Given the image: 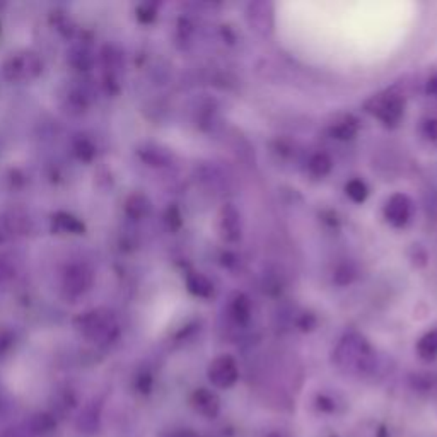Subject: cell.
<instances>
[{
  "label": "cell",
  "instance_id": "cell-5",
  "mask_svg": "<svg viewBox=\"0 0 437 437\" xmlns=\"http://www.w3.org/2000/svg\"><path fill=\"white\" fill-rule=\"evenodd\" d=\"M412 200L403 193H395L388 198L384 205V219L393 227H403L412 219Z\"/></svg>",
  "mask_w": 437,
  "mask_h": 437
},
{
  "label": "cell",
  "instance_id": "cell-10",
  "mask_svg": "<svg viewBox=\"0 0 437 437\" xmlns=\"http://www.w3.org/2000/svg\"><path fill=\"white\" fill-rule=\"evenodd\" d=\"M333 170V161L332 157L326 152H316L310 157L307 161V171L314 178H325L326 175H330V171Z\"/></svg>",
  "mask_w": 437,
  "mask_h": 437
},
{
  "label": "cell",
  "instance_id": "cell-11",
  "mask_svg": "<svg viewBox=\"0 0 437 437\" xmlns=\"http://www.w3.org/2000/svg\"><path fill=\"white\" fill-rule=\"evenodd\" d=\"M345 195H347L352 202H355V204H362V202H366L369 190H367V185L362 179L354 178L345 185Z\"/></svg>",
  "mask_w": 437,
  "mask_h": 437
},
{
  "label": "cell",
  "instance_id": "cell-6",
  "mask_svg": "<svg viewBox=\"0 0 437 437\" xmlns=\"http://www.w3.org/2000/svg\"><path fill=\"white\" fill-rule=\"evenodd\" d=\"M219 234L222 241L234 244L240 243L241 236H243V224H241V215L234 205L227 204L222 207L219 214Z\"/></svg>",
  "mask_w": 437,
  "mask_h": 437
},
{
  "label": "cell",
  "instance_id": "cell-1",
  "mask_svg": "<svg viewBox=\"0 0 437 437\" xmlns=\"http://www.w3.org/2000/svg\"><path fill=\"white\" fill-rule=\"evenodd\" d=\"M51 348L53 339L43 332L36 339L29 340L26 348L14 355L7 366L3 374L6 386L24 402H42L48 391V354Z\"/></svg>",
  "mask_w": 437,
  "mask_h": 437
},
{
  "label": "cell",
  "instance_id": "cell-9",
  "mask_svg": "<svg viewBox=\"0 0 437 437\" xmlns=\"http://www.w3.org/2000/svg\"><path fill=\"white\" fill-rule=\"evenodd\" d=\"M417 354L422 361H436L437 359V328L431 330L417 341Z\"/></svg>",
  "mask_w": 437,
  "mask_h": 437
},
{
  "label": "cell",
  "instance_id": "cell-14",
  "mask_svg": "<svg viewBox=\"0 0 437 437\" xmlns=\"http://www.w3.org/2000/svg\"><path fill=\"white\" fill-rule=\"evenodd\" d=\"M420 130L427 141H437V118H425Z\"/></svg>",
  "mask_w": 437,
  "mask_h": 437
},
{
  "label": "cell",
  "instance_id": "cell-2",
  "mask_svg": "<svg viewBox=\"0 0 437 437\" xmlns=\"http://www.w3.org/2000/svg\"><path fill=\"white\" fill-rule=\"evenodd\" d=\"M369 112L374 113L377 120L384 125H396L405 113V101L396 93L380 94L369 102Z\"/></svg>",
  "mask_w": 437,
  "mask_h": 437
},
{
  "label": "cell",
  "instance_id": "cell-3",
  "mask_svg": "<svg viewBox=\"0 0 437 437\" xmlns=\"http://www.w3.org/2000/svg\"><path fill=\"white\" fill-rule=\"evenodd\" d=\"M337 357H339L340 364L347 367V369L362 371V367H366L367 362H369L371 350L364 339L348 337L347 340L341 341Z\"/></svg>",
  "mask_w": 437,
  "mask_h": 437
},
{
  "label": "cell",
  "instance_id": "cell-7",
  "mask_svg": "<svg viewBox=\"0 0 437 437\" xmlns=\"http://www.w3.org/2000/svg\"><path fill=\"white\" fill-rule=\"evenodd\" d=\"M251 301L243 292H234L229 297V304H227V313L231 318L238 323V325H246L251 319Z\"/></svg>",
  "mask_w": 437,
  "mask_h": 437
},
{
  "label": "cell",
  "instance_id": "cell-13",
  "mask_svg": "<svg viewBox=\"0 0 437 437\" xmlns=\"http://www.w3.org/2000/svg\"><path fill=\"white\" fill-rule=\"evenodd\" d=\"M355 277V270L352 268L348 263H341L339 265V268L335 270V280L339 282L340 285H347L354 280Z\"/></svg>",
  "mask_w": 437,
  "mask_h": 437
},
{
  "label": "cell",
  "instance_id": "cell-4",
  "mask_svg": "<svg viewBox=\"0 0 437 437\" xmlns=\"http://www.w3.org/2000/svg\"><path fill=\"white\" fill-rule=\"evenodd\" d=\"M240 377V369H238L236 361L231 355H219L208 366V380L214 386L220 389H227L234 386Z\"/></svg>",
  "mask_w": 437,
  "mask_h": 437
},
{
  "label": "cell",
  "instance_id": "cell-8",
  "mask_svg": "<svg viewBox=\"0 0 437 437\" xmlns=\"http://www.w3.org/2000/svg\"><path fill=\"white\" fill-rule=\"evenodd\" d=\"M359 122L354 116H344V118L335 122L330 127V135L337 141H350L357 135Z\"/></svg>",
  "mask_w": 437,
  "mask_h": 437
},
{
  "label": "cell",
  "instance_id": "cell-15",
  "mask_svg": "<svg viewBox=\"0 0 437 437\" xmlns=\"http://www.w3.org/2000/svg\"><path fill=\"white\" fill-rule=\"evenodd\" d=\"M427 93L431 94V96H436L437 98V72L434 73V75L429 79L427 82Z\"/></svg>",
  "mask_w": 437,
  "mask_h": 437
},
{
  "label": "cell",
  "instance_id": "cell-12",
  "mask_svg": "<svg viewBox=\"0 0 437 437\" xmlns=\"http://www.w3.org/2000/svg\"><path fill=\"white\" fill-rule=\"evenodd\" d=\"M186 285H188V291L198 297H211L214 292V285L202 275L195 277L193 280H186Z\"/></svg>",
  "mask_w": 437,
  "mask_h": 437
}]
</instances>
